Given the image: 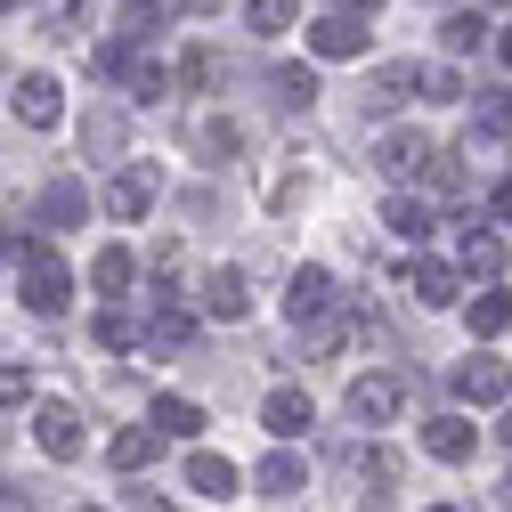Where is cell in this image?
Masks as SVG:
<instances>
[{"label":"cell","instance_id":"obj_42","mask_svg":"<svg viewBox=\"0 0 512 512\" xmlns=\"http://www.w3.org/2000/svg\"><path fill=\"white\" fill-rule=\"evenodd\" d=\"M334 9H342V17H366V9H382V0H334Z\"/></svg>","mask_w":512,"mask_h":512},{"label":"cell","instance_id":"obj_27","mask_svg":"<svg viewBox=\"0 0 512 512\" xmlns=\"http://www.w3.org/2000/svg\"><path fill=\"white\" fill-rule=\"evenodd\" d=\"M82 147H90V155H122V114H114V106L82 114Z\"/></svg>","mask_w":512,"mask_h":512},{"label":"cell","instance_id":"obj_19","mask_svg":"<svg viewBox=\"0 0 512 512\" xmlns=\"http://www.w3.org/2000/svg\"><path fill=\"white\" fill-rule=\"evenodd\" d=\"M423 447H431L439 464H464L472 456V423L464 415H439V423H423Z\"/></svg>","mask_w":512,"mask_h":512},{"label":"cell","instance_id":"obj_21","mask_svg":"<svg viewBox=\"0 0 512 512\" xmlns=\"http://www.w3.org/2000/svg\"><path fill=\"white\" fill-rule=\"evenodd\" d=\"M496 269H504V244H496L480 220H464V277H480V285H488Z\"/></svg>","mask_w":512,"mask_h":512},{"label":"cell","instance_id":"obj_7","mask_svg":"<svg viewBox=\"0 0 512 512\" xmlns=\"http://www.w3.org/2000/svg\"><path fill=\"white\" fill-rule=\"evenodd\" d=\"M350 472L366 480V488H358V504H366V512H391V496H399V480H407L391 447H366V456H350Z\"/></svg>","mask_w":512,"mask_h":512},{"label":"cell","instance_id":"obj_44","mask_svg":"<svg viewBox=\"0 0 512 512\" xmlns=\"http://www.w3.org/2000/svg\"><path fill=\"white\" fill-rule=\"evenodd\" d=\"M431 512H464V504H431Z\"/></svg>","mask_w":512,"mask_h":512},{"label":"cell","instance_id":"obj_29","mask_svg":"<svg viewBox=\"0 0 512 512\" xmlns=\"http://www.w3.org/2000/svg\"><path fill=\"white\" fill-rule=\"evenodd\" d=\"M41 25H49V41H82L90 0H49V9H41Z\"/></svg>","mask_w":512,"mask_h":512},{"label":"cell","instance_id":"obj_49","mask_svg":"<svg viewBox=\"0 0 512 512\" xmlns=\"http://www.w3.org/2000/svg\"><path fill=\"white\" fill-rule=\"evenodd\" d=\"M147 512H163V504H147Z\"/></svg>","mask_w":512,"mask_h":512},{"label":"cell","instance_id":"obj_11","mask_svg":"<svg viewBox=\"0 0 512 512\" xmlns=\"http://www.w3.org/2000/svg\"><path fill=\"white\" fill-rule=\"evenodd\" d=\"M155 196H163V187H155V171H139V163H131V171H114L106 212H114V220H147V212H155Z\"/></svg>","mask_w":512,"mask_h":512},{"label":"cell","instance_id":"obj_36","mask_svg":"<svg viewBox=\"0 0 512 512\" xmlns=\"http://www.w3.org/2000/svg\"><path fill=\"white\" fill-rule=\"evenodd\" d=\"M480 131H488V139H512V90H496V98L480 106Z\"/></svg>","mask_w":512,"mask_h":512},{"label":"cell","instance_id":"obj_13","mask_svg":"<svg viewBox=\"0 0 512 512\" xmlns=\"http://www.w3.org/2000/svg\"><path fill=\"white\" fill-rule=\"evenodd\" d=\"M407 90H423V66H407V57H391V66H374V82H366V106L374 114H391Z\"/></svg>","mask_w":512,"mask_h":512},{"label":"cell","instance_id":"obj_18","mask_svg":"<svg viewBox=\"0 0 512 512\" xmlns=\"http://www.w3.org/2000/svg\"><path fill=\"white\" fill-rule=\"evenodd\" d=\"M131 277H139V252L131 244H106L98 261H90V285L98 293H131Z\"/></svg>","mask_w":512,"mask_h":512},{"label":"cell","instance_id":"obj_3","mask_svg":"<svg viewBox=\"0 0 512 512\" xmlns=\"http://www.w3.org/2000/svg\"><path fill=\"white\" fill-rule=\"evenodd\" d=\"M399 407H407V382L399 374H358L350 391H342V415L350 423H391Z\"/></svg>","mask_w":512,"mask_h":512},{"label":"cell","instance_id":"obj_23","mask_svg":"<svg viewBox=\"0 0 512 512\" xmlns=\"http://www.w3.org/2000/svg\"><path fill=\"white\" fill-rule=\"evenodd\" d=\"M382 228H391L399 244H423V236H431V212H423L415 196H391V204H382Z\"/></svg>","mask_w":512,"mask_h":512},{"label":"cell","instance_id":"obj_1","mask_svg":"<svg viewBox=\"0 0 512 512\" xmlns=\"http://www.w3.org/2000/svg\"><path fill=\"white\" fill-rule=\"evenodd\" d=\"M9 252H17V269H25V309L33 317H57V309H66V293H74V277H66V261H57V252L41 244V236H17L9 228Z\"/></svg>","mask_w":512,"mask_h":512},{"label":"cell","instance_id":"obj_31","mask_svg":"<svg viewBox=\"0 0 512 512\" xmlns=\"http://www.w3.org/2000/svg\"><path fill=\"white\" fill-rule=\"evenodd\" d=\"M98 350H139V326H131V309H98Z\"/></svg>","mask_w":512,"mask_h":512},{"label":"cell","instance_id":"obj_26","mask_svg":"<svg viewBox=\"0 0 512 512\" xmlns=\"http://www.w3.org/2000/svg\"><path fill=\"white\" fill-rule=\"evenodd\" d=\"M439 41H447V57H472V49L488 41V17H480V9H464V17H447V25H439Z\"/></svg>","mask_w":512,"mask_h":512},{"label":"cell","instance_id":"obj_40","mask_svg":"<svg viewBox=\"0 0 512 512\" xmlns=\"http://www.w3.org/2000/svg\"><path fill=\"white\" fill-rule=\"evenodd\" d=\"M488 212H496V220H504V228H512V171H504V179H496V196H488Z\"/></svg>","mask_w":512,"mask_h":512},{"label":"cell","instance_id":"obj_33","mask_svg":"<svg viewBox=\"0 0 512 512\" xmlns=\"http://www.w3.org/2000/svg\"><path fill=\"white\" fill-rule=\"evenodd\" d=\"M163 33V0H122V41H147Z\"/></svg>","mask_w":512,"mask_h":512},{"label":"cell","instance_id":"obj_39","mask_svg":"<svg viewBox=\"0 0 512 512\" xmlns=\"http://www.w3.org/2000/svg\"><path fill=\"white\" fill-rule=\"evenodd\" d=\"M423 179L439 187V196H456V187H464V171H456V155H431V163H423Z\"/></svg>","mask_w":512,"mask_h":512},{"label":"cell","instance_id":"obj_25","mask_svg":"<svg viewBox=\"0 0 512 512\" xmlns=\"http://www.w3.org/2000/svg\"><path fill=\"white\" fill-rule=\"evenodd\" d=\"M407 285H415V301H423V309H447V301H456V269H439V261H415V277H407Z\"/></svg>","mask_w":512,"mask_h":512},{"label":"cell","instance_id":"obj_2","mask_svg":"<svg viewBox=\"0 0 512 512\" xmlns=\"http://www.w3.org/2000/svg\"><path fill=\"white\" fill-rule=\"evenodd\" d=\"M187 342H196V317L179 309L171 285H155V309H147V326H139V350H147V358H179Z\"/></svg>","mask_w":512,"mask_h":512},{"label":"cell","instance_id":"obj_48","mask_svg":"<svg viewBox=\"0 0 512 512\" xmlns=\"http://www.w3.org/2000/svg\"><path fill=\"white\" fill-rule=\"evenodd\" d=\"M504 504H512V480H504Z\"/></svg>","mask_w":512,"mask_h":512},{"label":"cell","instance_id":"obj_47","mask_svg":"<svg viewBox=\"0 0 512 512\" xmlns=\"http://www.w3.org/2000/svg\"><path fill=\"white\" fill-rule=\"evenodd\" d=\"M0 261H9V236H0Z\"/></svg>","mask_w":512,"mask_h":512},{"label":"cell","instance_id":"obj_5","mask_svg":"<svg viewBox=\"0 0 512 512\" xmlns=\"http://www.w3.org/2000/svg\"><path fill=\"white\" fill-rule=\"evenodd\" d=\"M33 439H41V456H82V407H66V399H41L33 407Z\"/></svg>","mask_w":512,"mask_h":512},{"label":"cell","instance_id":"obj_37","mask_svg":"<svg viewBox=\"0 0 512 512\" xmlns=\"http://www.w3.org/2000/svg\"><path fill=\"white\" fill-rule=\"evenodd\" d=\"M33 399V366H0V407H25Z\"/></svg>","mask_w":512,"mask_h":512},{"label":"cell","instance_id":"obj_28","mask_svg":"<svg viewBox=\"0 0 512 512\" xmlns=\"http://www.w3.org/2000/svg\"><path fill=\"white\" fill-rule=\"evenodd\" d=\"M244 17H252V33H293L301 0H244Z\"/></svg>","mask_w":512,"mask_h":512},{"label":"cell","instance_id":"obj_4","mask_svg":"<svg viewBox=\"0 0 512 512\" xmlns=\"http://www.w3.org/2000/svg\"><path fill=\"white\" fill-rule=\"evenodd\" d=\"M98 74H122L131 98H163V66H155L139 41H98Z\"/></svg>","mask_w":512,"mask_h":512},{"label":"cell","instance_id":"obj_15","mask_svg":"<svg viewBox=\"0 0 512 512\" xmlns=\"http://www.w3.org/2000/svg\"><path fill=\"white\" fill-rule=\"evenodd\" d=\"M261 423H269V439H301L309 431V391H269V407H261Z\"/></svg>","mask_w":512,"mask_h":512},{"label":"cell","instance_id":"obj_38","mask_svg":"<svg viewBox=\"0 0 512 512\" xmlns=\"http://www.w3.org/2000/svg\"><path fill=\"white\" fill-rule=\"evenodd\" d=\"M212 82V49H187L179 57V90H204Z\"/></svg>","mask_w":512,"mask_h":512},{"label":"cell","instance_id":"obj_34","mask_svg":"<svg viewBox=\"0 0 512 512\" xmlns=\"http://www.w3.org/2000/svg\"><path fill=\"white\" fill-rule=\"evenodd\" d=\"M309 98H317V74H309V66H277V106H293V114H301Z\"/></svg>","mask_w":512,"mask_h":512},{"label":"cell","instance_id":"obj_17","mask_svg":"<svg viewBox=\"0 0 512 512\" xmlns=\"http://www.w3.org/2000/svg\"><path fill=\"white\" fill-rule=\"evenodd\" d=\"M204 309H212V317H244V309H252L244 269H212V277H204Z\"/></svg>","mask_w":512,"mask_h":512},{"label":"cell","instance_id":"obj_20","mask_svg":"<svg viewBox=\"0 0 512 512\" xmlns=\"http://www.w3.org/2000/svg\"><path fill=\"white\" fill-rule=\"evenodd\" d=\"M309 488V464L293 456V447H269V464H261V496H301Z\"/></svg>","mask_w":512,"mask_h":512},{"label":"cell","instance_id":"obj_46","mask_svg":"<svg viewBox=\"0 0 512 512\" xmlns=\"http://www.w3.org/2000/svg\"><path fill=\"white\" fill-rule=\"evenodd\" d=\"M9 9H17V0H0V17H9Z\"/></svg>","mask_w":512,"mask_h":512},{"label":"cell","instance_id":"obj_24","mask_svg":"<svg viewBox=\"0 0 512 512\" xmlns=\"http://www.w3.org/2000/svg\"><path fill=\"white\" fill-rule=\"evenodd\" d=\"M82 212H90V196H82V179H57L49 196H41V220H49V228H74Z\"/></svg>","mask_w":512,"mask_h":512},{"label":"cell","instance_id":"obj_43","mask_svg":"<svg viewBox=\"0 0 512 512\" xmlns=\"http://www.w3.org/2000/svg\"><path fill=\"white\" fill-rule=\"evenodd\" d=\"M496 57H504V66H512V25H504V33H496Z\"/></svg>","mask_w":512,"mask_h":512},{"label":"cell","instance_id":"obj_9","mask_svg":"<svg viewBox=\"0 0 512 512\" xmlns=\"http://www.w3.org/2000/svg\"><path fill=\"white\" fill-rule=\"evenodd\" d=\"M309 57H342V66H350V57H366V17L326 9V17L309 25Z\"/></svg>","mask_w":512,"mask_h":512},{"label":"cell","instance_id":"obj_41","mask_svg":"<svg viewBox=\"0 0 512 512\" xmlns=\"http://www.w3.org/2000/svg\"><path fill=\"white\" fill-rule=\"evenodd\" d=\"M0 512H33V504H25V488H17V480H0Z\"/></svg>","mask_w":512,"mask_h":512},{"label":"cell","instance_id":"obj_16","mask_svg":"<svg viewBox=\"0 0 512 512\" xmlns=\"http://www.w3.org/2000/svg\"><path fill=\"white\" fill-rule=\"evenodd\" d=\"M187 488H196L204 504H220V496H236V464H228V456H204V447H196V456H187Z\"/></svg>","mask_w":512,"mask_h":512},{"label":"cell","instance_id":"obj_8","mask_svg":"<svg viewBox=\"0 0 512 512\" xmlns=\"http://www.w3.org/2000/svg\"><path fill=\"white\" fill-rule=\"evenodd\" d=\"M447 382H456V399H472V407H496V399H512V366H504V358H464Z\"/></svg>","mask_w":512,"mask_h":512},{"label":"cell","instance_id":"obj_6","mask_svg":"<svg viewBox=\"0 0 512 512\" xmlns=\"http://www.w3.org/2000/svg\"><path fill=\"white\" fill-rule=\"evenodd\" d=\"M17 122H25V131H57V122H66V90H57V74H17Z\"/></svg>","mask_w":512,"mask_h":512},{"label":"cell","instance_id":"obj_14","mask_svg":"<svg viewBox=\"0 0 512 512\" xmlns=\"http://www.w3.org/2000/svg\"><path fill=\"white\" fill-rule=\"evenodd\" d=\"M147 431H155V439H196V431H204V407H196V399H171V391H163V399L147 407Z\"/></svg>","mask_w":512,"mask_h":512},{"label":"cell","instance_id":"obj_45","mask_svg":"<svg viewBox=\"0 0 512 512\" xmlns=\"http://www.w3.org/2000/svg\"><path fill=\"white\" fill-rule=\"evenodd\" d=\"M504 447H512V415H504Z\"/></svg>","mask_w":512,"mask_h":512},{"label":"cell","instance_id":"obj_32","mask_svg":"<svg viewBox=\"0 0 512 512\" xmlns=\"http://www.w3.org/2000/svg\"><path fill=\"white\" fill-rule=\"evenodd\" d=\"M512 326V293H472V334H504Z\"/></svg>","mask_w":512,"mask_h":512},{"label":"cell","instance_id":"obj_12","mask_svg":"<svg viewBox=\"0 0 512 512\" xmlns=\"http://www.w3.org/2000/svg\"><path fill=\"white\" fill-rule=\"evenodd\" d=\"M431 155H439V147H431L423 131H391V139H382V155H374V163L391 171V179H423V163H431Z\"/></svg>","mask_w":512,"mask_h":512},{"label":"cell","instance_id":"obj_22","mask_svg":"<svg viewBox=\"0 0 512 512\" xmlns=\"http://www.w3.org/2000/svg\"><path fill=\"white\" fill-rule=\"evenodd\" d=\"M155 431L147 423H131V431H114V447H106V456H114V472H139V464H155Z\"/></svg>","mask_w":512,"mask_h":512},{"label":"cell","instance_id":"obj_35","mask_svg":"<svg viewBox=\"0 0 512 512\" xmlns=\"http://www.w3.org/2000/svg\"><path fill=\"white\" fill-rule=\"evenodd\" d=\"M423 90H431L439 106H456V98H464V74H456V66H423Z\"/></svg>","mask_w":512,"mask_h":512},{"label":"cell","instance_id":"obj_10","mask_svg":"<svg viewBox=\"0 0 512 512\" xmlns=\"http://www.w3.org/2000/svg\"><path fill=\"white\" fill-rule=\"evenodd\" d=\"M334 309V269H293V285H285V317H301V326H309V317H326Z\"/></svg>","mask_w":512,"mask_h":512},{"label":"cell","instance_id":"obj_30","mask_svg":"<svg viewBox=\"0 0 512 512\" xmlns=\"http://www.w3.org/2000/svg\"><path fill=\"white\" fill-rule=\"evenodd\" d=\"M187 139H196V155H236V122L196 114V122H187Z\"/></svg>","mask_w":512,"mask_h":512}]
</instances>
